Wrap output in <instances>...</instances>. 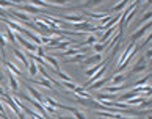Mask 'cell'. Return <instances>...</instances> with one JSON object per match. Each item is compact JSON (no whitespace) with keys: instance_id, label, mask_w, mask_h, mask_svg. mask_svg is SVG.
<instances>
[{"instance_id":"obj_1","label":"cell","mask_w":152,"mask_h":119,"mask_svg":"<svg viewBox=\"0 0 152 119\" xmlns=\"http://www.w3.org/2000/svg\"><path fill=\"white\" fill-rule=\"evenodd\" d=\"M151 27H152V24H151V22H148V24H144L143 27H140L137 31H133L132 35H130V42H137L138 39H141L146 33L151 31Z\"/></svg>"},{"instance_id":"obj_2","label":"cell","mask_w":152,"mask_h":119,"mask_svg":"<svg viewBox=\"0 0 152 119\" xmlns=\"http://www.w3.org/2000/svg\"><path fill=\"white\" fill-rule=\"evenodd\" d=\"M16 41H18L22 47H24L28 53H33V52H38V49L41 47V46H36V44H33V42H30L28 39H24L20 35H16Z\"/></svg>"},{"instance_id":"obj_3","label":"cell","mask_w":152,"mask_h":119,"mask_svg":"<svg viewBox=\"0 0 152 119\" xmlns=\"http://www.w3.org/2000/svg\"><path fill=\"white\" fill-rule=\"evenodd\" d=\"M146 69H148V60H146L144 56H141V58H140L137 63L132 66V69L129 71V74H130V75H135V74L143 72V71H146Z\"/></svg>"},{"instance_id":"obj_4","label":"cell","mask_w":152,"mask_h":119,"mask_svg":"<svg viewBox=\"0 0 152 119\" xmlns=\"http://www.w3.org/2000/svg\"><path fill=\"white\" fill-rule=\"evenodd\" d=\"M14 7L18 8V9L27 11V13H31V14H50V13H46V11H42L41 8H36V7H33V5H30V3H25V5L16 3Z\"/></svg>"},{"instance_id":"obj_5","label":"cell","mask_w":152,"mask_h":119,"mask_svg":"<svg viewBox=\"0 0 152 119\" xmlns=\"http://www.w3.org/2000/svg\"><path fill=\"white\" fill-rule=\"evenodd\" d=\"M129 78H132V75L129 72H119V74H115V75H111V85L113 86H118V85H124V82H127Z\"/></svg>"},{"instance_id":"obj_6","label":"cell","mask_w":152,"mask_h":119,"mask_svg":"<svg viewBox=\"0 0 152 119\" xmlns=\"http://www.w3.org/2000/svg\"><path fill=\"white\" fill-rule=\"evenodd\" d=\"M58 19L71 22V24H80V22H85V18H83L82 14H63V16H60Z\"/></svg>"},{"instance_id":"obj_7","label":"cell","mask_w":152,"mask_h":119,"mask_svg":"<svg viewBox=\"0 0 152 119\" xmlns=\"http://www.w3.org/2000/svg\"><path fill=\"white\" fill-rule=\"evenodd\" d=\"M83 64H85L86 67H91L94 64H99V63H102V53H94L91 56H86L85 60L82 61Z\"/></svg>"},{"instance_id":"obj_8","label":"cell","mask_w":152,"mask_h":119,"mask_svg":"<svg viewBox=\"0 0 152 119\" xmlns=\"http://www.w3.org/2000/svg\"><path fill=\"white\" fill-rule=\"evenodd\" d=\"M0 61L5 64V67L8 69V72H11L14 77H22V71L13 63V61H8V60H0Z\"/></svg>"},{"instance_id":"obj_9","label":"cell","mask_w":152,"mask_h":119,"mask_svg":"<svg viewBox=\"0 0 152 119\" xmlns=\"http://www.w3.org/2000/svg\"><path fill=\"white\" fill-rule=\"evenodd\" d=\"M25 88L28 89V94H30V97L33 99V100H36V102H39V104L42 105V102H44V96L38 91V89H35L31 86V85H28V83H25Z\"/></svg>"},{"instance_id":"obj_10","label":"cell","mask_w":152,"mask_h":119,"mask_svg":"<svg viewBox=\"0 0 152 119\" xmlns=\"http://www.w3.org/2000/svg\"><path fill=\"white\" fill-rule=\"evenodd\" d=\"M30 83H35V85H38V86H42V88H49V89H53V85L50 83L49 80H46V78H30L28 80ZM27 82V83H28Z\"/></svg>"},{"instance_id":"obj_11","label":"cell","mask_w":152,"mask_h":119,"mask_svg":"<svg viewBox=\"0 0 152 119\" xmlns=\"http://www.w3.org/2000/svg\"><path fill=\"white\" fill-rule=\"evenodd\" d=\"M110 78L111 77H102L100 80H97V82H94V83L89 85L88 89H102L105 85H107V82H110Z\"/></svg>"},{"instance_id":"obj_12","label":"cell","mask_w":152,"mask_h":119,"mask_svg":"<svg viewBox=\"0 0 152 119\" xmlns=\"http://www.w3.org/2000/svg\"><path fill=\"white\" fill-rule=\"evenodd\" d=\"M97 42V36L96 35H89L85 41H82V42H77L75 44V49H78V47H83V46H94V44Z\"/></svg>"},{"instance_id":"obj_13","label":"cell","mask_w":152,"mask_h":119,"mask_svg":"<svg viewBox=\"0 0 152 119\" xmlns=\"http://www.w3.org/2000/svg\"><path fill=\"white\" fill-rule=\"evenodd\" d=\"M8 16H13V18H18L19 20H22L24 24H27V22H30V16L28 14H24V13H20V11H13L11 9Z\"/></svg>"},{"instance_id":"obj_14","label":"cell","mask_w":152,"mask_h":119,"mask_svg":"<svg viewBox=\"0 0 152 119\" xmlns=\"http://www.w3.org/2000/svg\"><path fill=\"white\" fill-rule=\"evenodd\" d=\"M3 38H5V41L7 42H11L13 44V46H16V44H18V41H16V35L13 33V30H11V28H5V35H3Z\"/></svg>"},{"instance_id":"obj_15","label":"cell","mask_w":152,"mask_h":119,"mask_svg":"<svg viewBox=\"0 0 152 119\" xmlns=\"http://www.w3.org/2000/svg\"><path fill=\"white\" fill-rule=\"evenodd\" d=\"M86 58V53H77L74 56H71V58H66L64 60V64H71V63H82L83 60Z\"/></svg>"},{"instance_id":"obj_16","label":"cell","mask_w":152,"mask_h":119,"mask_svg":"<svg viewBox=\"0 0 152 119\" xmlns=\"http://www.w3.org/2000/svg\"><path fill=\"white\" fill-rule=\"evenodd\" d=\"M8 83H10V88L13 89V91H18V89H19V80H18V77H14L11 72H8Z\"/></svg>"},{"instance_id":"obj_17","label":"cell","mask_w":152,"mask_h":119,"mask_svg":"<svg viewBox=\"0 0 152 119\" xmlns=\"http://www.w3.org/2000/svg\"><path fill=\"white\" fill-rule=\"evenodd\" d=\"M13 52H14V56H16V58H18L19 61H20L22 64H24L25 67H28V58H27V56H25L24 53H22L19 49H13Z\"/></svg>"},{"instance_id":"obj_18","label":"cell","mask_w":152,"mask_h":119,"mask_svg":"<svg viewBox=\"0 0 152 119\" xmlns=\"http://www.w3.org/2000/svg\"><path fill=\"white\" fill-rule=\"evenodd\" d=\"M42 60L52 64V69H53V71H60V63H58L57 58H53V56H50V55H44Z\"/></svg>"},{"instance_id":"obj_19","label":"cell","mask_w":152,"mask_h":119,"mask_svg":"<svg viewBox=\"0 0 152 119\" xmlns=\"http://www.w3.org/2000/svg\"><path fill=\"white\" fill-rule=\"evenodd\" d=\"M83 14H85V16H89V18H93V19H99V20H102L105 16H108L107 13H93V11H88V9L83 11ZM85 16H83V18H85Z\"/></svg>"},{"instance_id":"obj_20","label":"cell","mask_w":152,"mask_h":119,"mask_svg":"<svg viewBox=\"0 0 152 119\" xmlns=\"http://www.w3.org/2000/svg\"><path fill=\"white\" fill-rule=\"evenodd\" d=\"M129 5V2H119V3H116L115 7H111V13H119V11H122V9H126V7Z\"/></svg>"},{"instance_id":"obj_21","label":"cell","mask_w":152,"mask_h":119,"mask_svg":"<svg viewBox=\"0 0 152 119\" xmlns=\"http://www.w3.org/2000/svg\"><path fill=\"white\" fill-rule=\"evenodd\" d=\"M53 74H55L57 77H60V78H61L60 82H74V80H72V77H69L66 72H61V71H53Z\"/></svg>"},{"instance_id":"obj_22","label":"cell","mask_w":152,"mask_h":119,"mask_svg":"<svg viewBox=\"0 0 152 119\" xmlns=\"http://www.w3.org/2000/svg\"><path fill=\"white\" fill-rule=\"evenodd\" d=\"M28 74L31 77H36L38 75V64L36 63H33V61L28 60Z\"/></svg>"},{"instance_id":"obj_23","label":"cell","mask_w":152,"mask_h":119,"mask_svg":"<svg viewBox=\"0 0 152 119\" xmlns=\"http://www.w3.org/2000/svg\"><path fill=\"white\" fill-rule=\"evenodd\" d=\"M133 97H138V94L135 93V91H129V93H126V94H122L121 97H119V100H121V102H127V100H130V99H133Z\"/></svg>"},{"instance_id":"obj_24","label":"cell","mask_w":152,"mask_h":119,"mask_svg":"<svg viewBox=\"0 0 152 119\" xmlns=\"http://www.w3.org/2000/svg\"><path fill=\"white\" fill-rule=\"evenodd\" d=\"M151 80V72H149V75H146L144 78H141V80H138V82H135V83H132L130 86H133V88H138V86H143V85H146Z\"/></svg>"},{"instance_id":"obj_25","label":"cell","mask_w":152,"mask_h":119,"mask_svg":"<svg viewBox=\"0 0 152 119\" xmlns=\"http://www.w3.org/2000/svg\"><path fill=\"white\" fill-rule=\"evenodd\" d=\"M151 18H152V13H151V9H149V11H146V13H144V16H143V18L138 20V24H140V25H144V24H148V22H151Z\"/></svg>"},{"instance_id":"obj_26","label":"cell","mask_w":152,"mask_h":119,"mask_svg":"<svg viewBox=\"0 0 152 119\" xmlns=\"http://www.w3.org/2000/svg\"><path fill=\"white\" fill-rule=\"evenodd\" d=\"M93 49H94V52H97V53H102V52H105V50H107V44H102V42H96L94 46H93Z\"/></svg>"},{"instance_id":"obj_27","label":"cell","mask_w":152,"mask_h":119,"mask_svg":"<svg viewBox=\"0 0 152 119\" xmlns=\"http://www.w3.org/2000/svg\"><path fill=\"white\" fill-rule=\"evenodd\" d=\"M5 47H7V41L3 38V33L0 31V50H2V60H5Z\"/></svg>"},{"instance_id":"obj_28","label":"cell","mask_w":152,"mask_h":119,"mask_svg":"<svg viewBox=\"0 0 152 119\" xmlns=\"http://www.w3.org/2000/svg\"><path fill=\"white\" fill-rule=\"evenodd\" d=\"M151 39H152V35L149 33V36H146V38H144V41L140 44V46H137V52H140V50H141L143 47H146L148 44H151Z\"/></svg>"},{"instance_id":"obj_29","label":"cell","mask_w":152,"mask_h":119,"mask_svg":"<svg viewBox=\"0 0 152 119\" xmlns=\"http://www.w3.org/2000/svg\"><path fill=\"white\" fill-rule=\"evenodd\" d=\"M72 113H74V116H72V118H75V119H86L85 113H83V111H80V110H77V108H74V110H72Z\"/></svg>"},{"instance_id":"obj_30","label":"cell","mask_w":152,"mask_h":119,"mask_svg":"<svg viewBox=\"0 0 152 119\" xmlns=\"http://www.w3.org/2000/svg\"><path fill=\"white\" fill-rule=\"evenodd\" d=\"M14 5H16L14 2H5V0H0V8L2 9L3 8H13Z\"/></svg>"},{"instance_id":"obj_31","label":"cell","mask_w":152,"mask_h":119,"mask_svg":"<svg viewBox=\"0 0 152 119\" xmlns=\"http://www.w3.org/2000/svg\"><path fill=\"white\" fill-rule=\"evenodd\" d=\"M143 56H144V58H146V60H149V61H151V58H152V49L149 47L148 50H146V53H144Z\"/></svg>"},{"instance_id":"obj_32","label":"cell","mask_w":152,"mask_h":119,"mask_svg":"<svg viewBox=\"0 0 152 119\" xmlns=\"http://www.w3.org/2000/svg\"><path fill=\"white\" fill-rule=\"evenodd\" d=\"M119 119H141V118H138V116H121Z\"/></svg>"},{"instance_id":"obj_33","label":"cell","mask_w":152,"mask_h":119,"mask_svg":"<svg viewBox=\"0 0 152 119\" xmlns=\"http://www.w3.org/2000/svg\"><path fill=\"white\" fill-rule=\"evenodd\" d=\"M58 119H74L72 116H64V115H61V116H58Z\"/></svg>"},{"instance_id":"obj_34","label":"cell","mask_w":152,"mask_h":119,"mask_svg":"<svg viewBox=\"0 0 152 119\" xmlns=\"http://www.w3.org/2000/svg\"><path fill=\"white\" fill-rule=\"evenodd\" d=\"M3 78H5V74H3V71H2V69H0V83L3 82Z\"/></svg>"},{"instance_id":"obj_35","label":"cell","mask_w":152,"mask_h":119,"mask_svg":"<svg viewBox=\"0 0 152 119\" xmlns=\"http://www.w3.org/2000/svg\"><path fill=\"white\" fill-rule=\"evenodd\" d=\"M144 119H152V116H151V115H149V116H146V118H144Z\"/></svg>"}]
</instances>
